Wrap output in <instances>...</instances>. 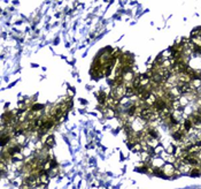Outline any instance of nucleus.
Masks as SVG:
<instances>
[{"instance_id":"obj_1","label":"nucleus","mask_w":201,"mask_h":189,"mask_svg":"<svg viewBox=\"0 0 201 189\" xmlns=\"http://www.w3.org/2000/svg\"><path fill=\"white\" fill-rule=\"evenodd\" d=\"M53 145H54V137L52 136H48V138L46 140V142H45V147L46 148H52Z\"/></svg>"},{"instance_id":"obj_2","label":"nucleus","mask_w":201,"mask_h":189,"mask_svg":"<svg viewBox=\"0 0 201 189\" xmlns=\"http://www.w3.org/2000/svg\"><path fill=\"white\" fill-rule=\"evenodd\" d=\"M44 108V105L42 104H33L32 107H31V111L32 112H37V111H40V110Z\"/></svg>"},{"instance_id":"obj_3","label":"nucleus","mask_w":201,"mask_h":189,"mask_svg":"<svg viewBox=\"0 0 201 189\" xmlns=\"http://www.w3.org/2000/svg\"><path fill=\"white\" fill-rule=\"evenodd\" d=\"M190 174L192 176H199L201 174V171H200V168H192L190 172Z\"/></svg>"}]
</instances>
